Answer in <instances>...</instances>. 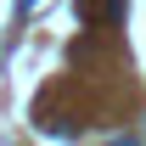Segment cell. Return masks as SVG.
<instances>
[{"instance_id": "cell-1", "label": "cell", "mask_w": 146, "mask_h": 146, "mask_svg": "<svg viewBox=\"0 0 146 146\" xmlns=\"http://www.w3.org/2000/svg\"><path fill=\"white\" fill-rule=\"evenodd\" d=\"M124 11H129V0H101V23H107V28L124 23Z\"/></svg>"}, {"instance_id": "cell-2", "label": "cell", "mask_w": 146, "mask_h": 146, "mask_svg": "<svg viewBox=\"0 0 146 146\" xmlns=\"http://www.w3.org/2000/svg\"><path fill=\"white\" fill-rule=\"evenodd\" d=\"M34 6H39V0H17V11H34Z\"/></svg>"}]
</instances>
